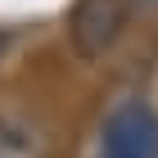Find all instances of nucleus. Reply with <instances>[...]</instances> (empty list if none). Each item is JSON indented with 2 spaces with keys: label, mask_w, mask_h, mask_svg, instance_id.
<instances>
[{
  "label": "nucleus",
  "mask_w": 158,
  "mask_h": 158,
  "mask_svg": "<svg viewBox=\"0 0 158 158\" xmlns=\"http://www.w3.org/2000/svg\"><path fill=\"white\" fill-rule=\"evenodd\" d=\"M135 5H140V9H158V0H135Z\"/></svg>",
  "instance_id": "obj_4"
},
{
  "label": "nucleus",
  "mask_w": 158,
  "mask_h": 158,
  "mask_svg": "<svg viewBox=\"0 0 158 158\" xmlns=\"http://www.w3.org/2000/svg\"><path fill=\"white\" fill-rule=\"evenodd\" d=\"M0 158H45V127L18 109H0Z\"/></svg>",
  "instance_id": "obj_3"
},
{
  "label": "nucleus",
  "mask_w": 158,
  "mask_h": 158,
  "mask_svg": "<svg viewBox=\"0 0 158 158\" xmlns=\"http://www.w3.org/2000/svg\"><path fill=\"white\" fill-rule=\"evenodd\" d=\"M95 158H158V113L149 104H122L99 131Z\"/></svg>",
  "instance_id": "obj_1"
},
{
  "label": "nucleus",
  "mask_w": 158,
  "mask_h": 158,
  "mask_svg": "<svg viewBox=\"0 0 158 158\" xmlns=\"http://www.w3.org/2000/svg\"><path fill=\"white\" fill-rule=\"evenodd\" d=\"M127 0H77L73 5V41L81 54H104L118 41Z\"/></svg>",
  "instance_id": "obj_2"
}]
</instances>
